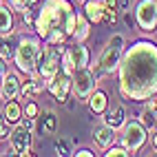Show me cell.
I'll use <instances>...</instances> for the list:
<instances>
[{
	"label": "cell",
	"mask_w": 157,
	"mask_h": 157,
	"mask_svg": "<svg viewBox=\"0 0 157 157\" xmlns=\"http://www.w3.org/2000/svg\"><path fill=\"white\" fill-rule=\"evenodd\" d=\"M117 73L120 95L124 100H151L157 93V44L148 40L135 42L128 51H124Z\"/></svg>",
	"instance_id": "1"
},
{
	"label": "cell",
	"mask_w": 157,
	"mask_h": 157,
	"mask_svg": "<svg viewBox=\"0 0 157 157\" xmlns=\"http://www.w3.org/2000/svg\"><path fill=\"white\" fill-rule=\"evenodd\" d=\"M75 20H78V13L73 11V5L69 0H44L36 16L33 29L44 40L56 29L64 31L67 36H73L75 33Z\"/></svg>",
	"instance_id": "2"
},
{
	"label": "cell",
	"mask_w": 157,
	"mask_h": 157,
	"mask_svg": "<svg viewBox=\"0 0 157 157\" xmlns=\"http://www.w3.org/2000/svg\"><path fill=\"white\" fill-rule=\"evenodd\" d=\"M124 44H126V40H124L122 33H113L106 44L102 47L100 56H98V62H95V80L100 75H109V73L117 71L120 69V62H122V56H124Z\"/></svg>",
	"instance_id": "3"
},
{
	"label": "cell",
	"mask_w": 157,
	"mask_h": 157,
	"mask_svg": "<svg viewBox=\"0 0 157 157\" xmlns=\"http://www.w3.org/2000/svg\"><path fill=\"white\" fill-rule=\"evenodd\" d=\"M40 40L38 38H31V36H22L16 44V67L20 73H27V75H36V69H38V58H40Z\"/></svg>",
	"instance_id": "4"
},
{
	"label": "cell",
	"mask_w": 157,
	"mask_h": 157,
	"mask_svg": "<svg viewBox=\"0 0 157 157\" xmlns=\"http://www.w3.org/2000/svg\"><path fill=\"white\" fill-rule=\"evenodd\" d=\"M62 44H49V47H42L40 49V58H38V69H36V75L44 78V80H51L60 71V64H62V53L64 51L60 49Z\"/></svg>",
	"instance_id": "5"
},
{
	"label": "cell",
	"mask_w": 157,
	"mask_h": 157,
	"mask_svg": "<svg viewBox=\"0 0 157 157\" xmlns=\"http://www.w3.org/2000/svg\"><path fill=\"white\" fill-rule=\"evenodd\" d=\"M93 91H95V73L86 67L75 69V73L71 75V93L78 100H89Z\"/></svg>",
	"instance_id": "6"
},
{
	"label": "cell",
	"mask_w": 157,
	"mask_h": 157,
	"mask_svg": "<svg viewBox=\"0 0 157 157\" xmlns=\"http://www.w3.org/2000/svg\"><path fill=\"white\" fill-rule=\"evenodd\" d=\"M120 142H122V146H126L131 153H137L144 146V142H146V126L142 122H137V120L124 122Z\"/></svg>",
	"instance_id": "7"
},
{
	"label": "cell",
	"mask_w": 157,
	"mask_h": 157,
	"mask_svg": "<svg viewBox=\"0 0 157 157\" xmlns=\"http://www.w3.org/2000/svg\"><path fill=\"white\" fill-rule=\"evenodd\" d=\"M135 20L144 33H151L157 29V2L155 0H140L135 7Z\"/></svg>",
	"instance_id": "8"
},
{
	"label": "cell",
	"mask_w": 157,
	"mask_h": 157,
	"mask_svg": "<svg viewBox=\"0 0 157 157\" xmlns=\"http://www.w3.org/2000/svg\"><path fill=\"white\" fill-rule=\"evenodd\" d=\"M9 146H11V155H33V151H31V131L22 124H18L9 135Z\"/></svg>",
	"instance_id": "9"
},
{
	"label": "cell",
	"mask_w": 157,
	"mask_h": 157,
	"mask_svg": "<svg viewBox=\"0 0 157 157\" xmlns=\"http://www.w3.org/2000/svg\"><path fill=\"white\" fill-rule=\"evenodd\" d=\"M47 89L56 98V102L64 104L69 100V93H71V75H67L64 71H58L51 80H47Z\"/></svg>",
	"instance_id": "10"
},
{
	"label": "cell",
	"mask_w": 157,
	"mask_h": 157,
	"mask_svg": "<svg viewBox=\"0 0 157 157\" xmlns=\"http://www.w3.org/2000/svg\"><path fill=\"white\" fill-rule=\"evenodd\" d=\"M20 86H22V84H20V80H18L16 73H7L5 80H2V86H0V98H2L5 102L16 100L20 95Z\"/></svg>",
	"instance_id": "11"
},
{
	"label": "cell",
	"mask_w": 157,
	"mask_h": 157,
	"mask_svg": "<svg viewBox=\"0 0 157 157\" xmlns=\"http://www.w3.org/2000/svg\"><path fill=\"white\" fill-rule=\"evenodd\" d=\"M47 89V80L44 78H31L29 82H25L22 86H20V98L22 100H31L33 95H40V93H42Z\"/></svg>",
	"instance_id": "12"
},
{
	"label": "cell",
	"mask_w": 157,
	"mask_h": 157,
	"mask_svg": "<svg viewBox=\"0 0 157 157\" xmlns=\"http://www.w3.org/2000/svg\"><path fill=\"white\" fill-rule=\"evenodd\" d=\"M67 56L71 58V62H73V67H75V69L86 67V64H89V60H91L89 49L82 44V42H75L73 47H69V49H67Z\"/></svg>",
	"instance_id": "13"
},
{
	"label": "cell",
	"mask_w": 157,
	"mask_h": 157,
	"mask_svg": "<svg viewBox=\"0 0 157 157\" xmlns=\"http://www.w3.org/2000/svg\"><path fill=\"white\" fill-rule=\"evenodd\" d=\"M104 9H106V0H86L84 16L89 18V22H102L104 20Z\"/></svg>",
	"instance_id": "14"
},
{
	"label": "cell",
	"mask_w": 157,
	"mask_h": 157,
	"mask_svg": "<svg viewBox=\"0 0 157 157\" xmlns=\"http://www.w3.org/2000/svg\"><path fill=\"white\" fill-rule=\"evenodd\" d=\"M93 142H95L100 148H109V146L115 142V128L106 126V124H102L93 131Z\"/></svg>",
	"instance_id": "15"
},
{
	"label": "cell",
	"mask_w": 157,
	"mask_h": 157,
	"mask_svg": "<svg viewBox=\"0 0 157 157\" xmlns=\"http://www.w3.org/2000/svg\"><path fill=\"white\" fill-rule=\"evenodd\" d=\"M106 106H109V95L104 91H93L91 95H89V109L95 113V115H102L104 111H106Z\"/></svg>",
	"instance_id": "16"
},
{
	"label": "cell",
	"mask_w": 157,
	"mask_h": 157,
	"mask_svg": "<svg viewBox=\"0 0 157 157\" xmlns=\"http://www.w3.org/2000/svg\"><path fill=\"white\" fill-rule=\"evenodd\" d=\"M104 124L106 126H111V128H122L124 126V122H126V111H124V106H115L113 111H109L106 115H104Z\"/></svg>",
	"instance_id": "17"
},
{
	"label": "cell",
	"mask_w": 157,
	"mask_h": 157,
	"mask_svg": "<svg viewBox=\"0 0 157 157\" xmlns=\"http://www.w3.org/2000/svg\"><path fill=\"white\" fill-rule=\"evenodd\" d=\"M13 9L7 5H0V36H9L13 31Z\"/></svg>",
	"instance_id": "18"
},
{
	"label": "cell",
	"mask_w": 157,
	"mask_h": 157,
	"mask_svg": "<svg viewBox=\"0 0 157 157\" xmlns=\"http://www.w3.org/2000/svg\"><path fill=\"white\" fill-rule=\"evenodd\" d=\"M38 131L42 133V135H53L58 131V117H56L53 111H44L42 113V120H40Z\"/></svg>",
	"instance_id": "19"
},
{
	"label": "cell",
	"mask_w": 157,
	"mask_h": 157,
	"mask_svg": "<svg viewBox=\"0 0 157 157\" xmlns=\"http://www.w3.org/2000/svg\"><path fill=\"white\" fill-rule=\"evenodd\" d=\"M5 115H7V120H9V124H18L20 122V117H22V109H20V104L16 102V100H9V102H5Z\"/></svg>",
	"instance_id": "20"
},
{
	"label": "cell",
	"mask_w": 157,
	"mask_h": 157,
	"mask_svg": "<svg viewBox=\"0 0 157 157\" xmlns=\"http://www.w3.org/2000/svg\"><path fill=\"white\" fill-rule=\"evenodd\" d=\"M73 38H75V42H84V40L89 38V18H84V16L78 13V20H75V33H73Z\"/></svg>",
	"instance_id": "21"
},
{
	"label": "cell",
	"mask_w": 157,
	"mask_h": 157,
	"mask_svg": "<svg viewBox=\"0 0 157 157\" xmlns=\"http://www.w3.org/2000/svg\"><path fill=\"white\" fill-rule=\"evenodd\" d=\"M142 124H144L146 128H155V124H157V120H155V106H153V100L148 102V109L142 111Z\"/></svg>",
	"instance_id": "22"
},
{
	"label": "cell",
	"mask_w": 157,
	"mask_h": 157,
	"mask_svg": "<svg viewBox=\"0 0 157 157\" xmlns=\"http://www.w3.org/2000/svg\"><path fill=\"white\" fill-rule=\"evenodd\" d=\"M13 53H16V44L7 36H2V38H0V56H2L5 60H9Z\"/></svg>",
	"instance_id": "23"
},
{
	"label": "cell",
	"mask_w": 157,
	"mask_h": 157,
	"mask_svg": "<svg viewBox=\"0 0 157 157\" xmlns=\"http://www.w3.org/2000/svg\"><path fill=\"white\" fill-rule=\"evenodd\" d=\"M104 155H106V157H128V155H133V153L126 148V146H113V144H111Z\"/></svg>",
	"instance_id": "24"
},
{
	"label": "cell",
	"mask_w": 157,
	"mask_h": 157,
	"mask_svg": "<svg viewBox=\"0 0 157 157\" xmlns=\"http://www.w3.org/2000/svg\"><path fill=\"white\" fill-rule=\"evenodd\" d=\"M117 11H120V9H115V7L106 5V9H104V20H102V22L115 25V22H117Z\"/></svg>",
	"instance_id": "25"
},
{
	"label": "cell",
	"mask_w": 157,
	"mask_h": 157,
	"mask_svg": "<svg viewBox=\"0 0 157 157\" xmlns=\"http://www.w3.org/2000/svg\"><path fill=\"white\" fill-rule=\"evenodd\" d=\"M9 135H11V131H9V120L5 111H0V140H9Z\"/></svg>",
	"instance_id": "26"
},
{
	"label": "cell",
	"mask_w": 157,
	"mask_h": 157,
	"mask_svg": "<svg viewBox=\"0 0 157 157\" xmlns=\"http://www.w3.org/2000/svg\"><path fill=\"white\" fill-rule=\"evenodd\" d=\"M9 7L13 9V11H18V13H27V11H31V7L25 2V0H9Z\"/></svg>",
	"instance_id": "27"
},
{
	"label": "cell",
	"mask_w": 157,
	"mask_h": 157,
	"mask_svg": "<svg viewBox=\"0 0 157 157\" xmlns=\"http://www.w3.org/2000/svg\"><path fill=\"white\" fill-rule=\"evenodd\" d=\"M53 148H56V153H58V155H69V146H67V142H64V140H58V142L53 144Z\"/></svg>",
	"instance_id": "28"
},
{
	"label": "cell",
	"mask_w": 157,
	"mask_h": 157,
	"mask_svg": "<svg viewBox=\"0 0 157 157\" xmlns=\"http://www.w3.org/2000/svg\"><path fill=\"white\" fill-rule=\"evenodd\" d=\"M25 115H29V117H36V115H38V104H36V102H29L27 106H25Z\"/></svg>",
	"instance_id": "29"
},
{
	"label": "cell",
	"mask_w": 157,
	"mask_h": 157,
	"mask_svg": "<svg viewBox=\"0 0 157 157\" xmlns=\"http://www.w3.org/2000/svg\"><path fill=\"white\" fill-rule=\"evenodd\" d=\"M22 126H27L31 133H33V131H36V117H29V115H27L25 122H22Z\"/></svg>",
	"instance_id": "30"
},
{
	"label": "cell",
	"mask_w": 157,
	"mask_h": 157,
	"mask_svg": "<svg viewBox=\"0 0 157 157\" xmlns=\"http://www.w3.org/2000/svg\"><path fill=\"white\" fill-rule=\"evenodd\" d=\"M7 75V64H5V58L0 56V86H2V80Z\"/></svg>",
	"instance_id": "31"
},
{
	"label": "cell",
	"mask_w": 157,
	"mask_h": 157,
	"mask_svg": "<svg viewBox=\"0 0 157 157\" xmlns=\"http://www.w3.org/2000/svg\"><path fill=\"white\" fill-rule=\"evenodd\" d=\"M128 7H131V0H117V9L120 11H126Z\"/></svg>",
	"instance_id": "32"
},
{
	"label": "cell",
	"mask_w": 157,
	"mask_h": 157,
	"mask_svg": "<svg viewBox=\"0 0 157 157\" xmlns=\"http://www.w3.org/2000/svg\"><path fill=\"white\" fill-rule=\"evenodd\" d=\"M75 155H78V157H91V155H93V153H91V151H89V148H80V151H78V153H75Z\"/></svg>",
	"instance_id": "33"
},
{
	"label": "cell",
	"mask_w": 157,
	"mask_h": 157,
	"mask_svg": "<svg viewBox=\"0 0 157 157\" xmlns=\"http://www.w3.org/2000/svg\"><path fill=\"white\" fill-rule=\"evenodd\" d=\"M124 20H126V25H128V27L133 25V18H131V13H128V11H124Z\"/></svg>",
	"instance_id": "34"
},
{
	"label": "cell",
	"mask_w": 157,
	"mask_h": 157,
	"mask_svg": "<svg viewBox=\"0 0 157 157\" xmlns=\"http://www.w3.org/2000/svg\"><path fill=\"white\" fill-rule=\"evenodd\" d=\"M151 144H153V148H155V151H157V133H155V135H153V140H151Z\"/></svg>",
	"instance_id": "35"
},
{
	"label": "cell",
	"mask_w": 157,
	"mask_h": 157,
	"mask_svg": "<svg viewBox=\"0 0 157 157\" xmlns=\"http://www.w3.org/2000/svg\"><path fill=\"white\" fill-rule=\"evenodd\" d=\"M25 2H27V5H29V7H36V5H38V2H40V0H25Z\"/></svg>",
	"instance_id": "36"
},
{
	"label": "cell",
	"mask_w": 157,
	"mask_h": 157,
	"mask_svg": "<svg viewBox=\"0 0 157 157\" xmlns=\"http://www.w3.org/2000/svg\"><path fill=\"white\" fill-rule=\"evenodd\" d=\"M106 5H111V7L117 9V0H106Z\"/></svg>",
	"instance_id": "37"
},
{
	"label": "cell",
	"mask_w": 157,
	"mask_h": 157,
	"mask_svg": "<svg viewBox=\"0 0 157 157\" xmlns=\"http://www.w3.org/2000/svg\"><path fill=\"white\" fill-rule=\"evenodd\" d=\"M153 106H155V111H157V98H155V100H153Z\"/></svg>",
	"instance_id": "38"
}]
</instances>
